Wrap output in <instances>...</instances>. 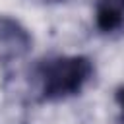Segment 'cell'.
Instances as JSON below:
<instances>
[{"mask_svg":"<svg viewBox=\"0 0 124 124\" xmlns=\"http://www.w3.org/2000/svg\"><path fill=\"white\" fill-rule=\"evenodd\" d=\"M93 78V62L83 54H66L45 60L37 68L41 101L54 103L79 95Z\"/></svg>","mask_w":124,"mask_h":124,"instance_id":"obj_1","label":"cell"},{"mask_svg":"<svg viewBox=\"0 0 124 124\" xmlns=\"http://www.w3.org/2000/svg\"><path fill=\"white\" fill-rule=\"evenodd\" d=\"M33 45V37L21 21L2 14L0 16V60L14 62L23 58Z\"/></svg>","mask_w":124,"mask_h":124,"instance_id":"obj_2","label":"cell"},{"mask_svg":"<svg viewBox=\"0 0 124 124\" xmlns=\"http://www.w3.org/2000/svg\"><path fill=\"white\" fill-rule=\"evenodd\" d=\"M95 27L103 35L124 33V0H97Z\"/></svg>","mask_w":124,"mask_h":124,"instance_id":"obj_3","label":"cell"},{"mask_svg":"<svg viewBox=\"0 0 124 124\" xmlns=\"http://www.w3.org/2000/svg\"><path fill=\"white\" fill-rule=\"evenodd\" d=\"M114 101L118 105V116H116V124H124V85H120L114 93Z\"/></svg>","mask_w":124,"mask_h":124,"instance_id":"obj_4","label":"cell"},{"mask_svg":"<svg viewBox=\"0 0 124 124\" xmlns=\"http://www.w3.org/2000/svg\"><path fill=\"white\" fill-rule=\"evenodd\" d=\"M43 4H60V2H66V0H39Z\"/></svg>","mask_w":124,"mask_h":124,"instance_id":"obj_5","label":"cell"}]
</instances>
